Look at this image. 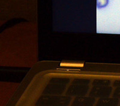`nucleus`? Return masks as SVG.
Here are the masks:
<instances>
[{
    "instance_id": "obj_1",
    "label": "nucleus",
    "mask_w": 120,
    "mask_h": 106,
    "mask_svg": "<svg viewBox=\"0 0 120 106\" xmlns=\"http://www.w3.org/2000/svg\"><path fill=\"white\" fill-rule=\"evenodd\" d=\"M109 0H97V6L98 8H103L108 5Z\"/></svg>"
}]
</instances>
